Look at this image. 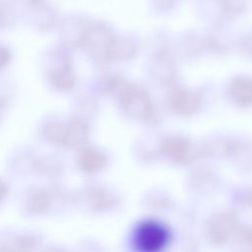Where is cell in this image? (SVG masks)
Listing matches in <instances>:
<instances>
[{"label": "cell", "mask_w": 252, "mask_h": 252, "mask_svg": "<svg viewBox=\"0 0 252 252\" xmlns=\"http://www.w3.org/2000/svg\"><path fill=\"white\" fill-rule=\"evenodd\" d=\"M162 151L170 158L186 161L189 158L188 153L190 151V144L185 139L174 138L167 140L163 144Z\"/></svg>", "instance_id": "cell-6"}, {"label": "cell", "mask_w": 252, "mask_h": 252, "mask_svg": "<svg viewBox=\"0 0 252 252\" xmlns=\"http://www.w3.org/2000/svg\"><path fill=\"white\" fill-rule=\"evenodd\" d=\"M88 163H87V169L91 171H96L99 170L105 163V157L97 152V151H90L87 155Z\"/></svg>", "instance_id": "cell-7"}, {"label": "cell", "mask_w": 252, "mask_h": 252, "mask_svg": "<svg viewBox=\"0 0 252 252\" xmlns=\"http://www.w3.org/2000/svg\"><path fill=\"white\" fill-rule=\"evenodd\" d=\"M229 93L232 100L239 105L252 103V78H236L231 82Z\"/></svg>", "instance_id": "cell-4"}, {"label": "cell", "mask_w": 252, "mask_h": 252, "mask_svg": "<svg viewBox=\"0 0 252 252\" xmlns=\"http://www.w3.org/2000/svg\"><path fill=\"white\" fill-rule=\"evenodd\" d=\"M168 106L179 113H190L200 105V97L195 93H188L182 89H173L168 95Z\"/></svg>", "instance_id": "cell-3"}, {"label": "cell", "mask_w": 252, "mask_h": 252, "mask_svg": "<svg viewBox=\"0 0 252 252\" xmlns=\"http://www.w3.org/2000/svg\"><path fill=\"white\" fill-rule=\"evenodd\" d=\"M234 220L233 217L225 215L212 221L210 226L211 235L217 243H223L227 240L229 234L233 231Z\"/></svg>", "instance_id": "cell-5"}, {"label": "cell", "mask_w": 252, "mask_h": 252, "mask_svg": "<svg viewBox=\"0 0 252 252\" xmlns=\"http://www.w3.org/2000/svg\"><path fill=\"white\" fill-rule=\"evenodd\" d=\"M135 236L137 247L147 252L158 251L168 241L167 229L155 220H146L141 223Z\"/></svg>", "instance_id": "cell-1"}, {"label": "cell", "mask_w": 252, "mask_h": 252, "mask_svg": "<svg viewBox=\"0 0 252 252\" xmlns=\"http://www.w3.org/2000/svg\"><path fill=\"white\" fill-rule=\"evenodd\" d=\"M121 93L122 101L130 115L138 118H148L152 113V106L147 94L139 88H133L129 85L118 84Z\"/></svg>", "instance_id": "cell-2"}]
</instances>
